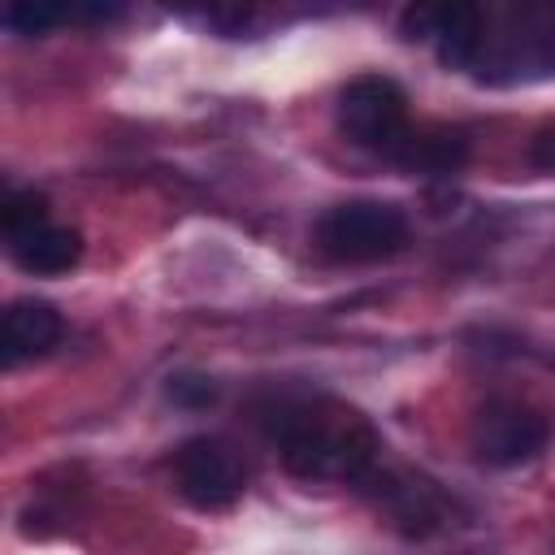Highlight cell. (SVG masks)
I'll use <instances>...</instances> for the list:
<instances>
[{
    "label": "cell",
    "mask_w": 555,
    "mask_h": 555,
    "mask_svg": "<svg viewBox=\"0 0 555 555\" xmlns=\"http://www.w3.org/2000/svg\"><path fill=\"white\" fill-rule=\"evenodd\" d=\"M468 156V139L455 134V130H412V139L403 143L399 160L403 169H416V173H455Z\"/></svg>",
    "instance_id": "obj_9"
},
{
    "label": "cell",
    "mask_w": 555,
    "mask_h": 555,
    "mask_svg": "<svg viewBox=\"0 0 555 555\" xmlns=\"http://www.w3.org/2000/svg\"><path fill=\"white\" fill-rule=\"evenodd\" d=\"M546 438H551V421L520 399H486L468 429V447L486 468L529 464L533 455H542Z\"/></svg>",
    "instance_id": "obj_4"
},
{
    "label": "cell",
    "mask_w": 555,
    "mask_h": 555,
    "mask_svg": "<svg viewBox=\"0 0 555 555\" xmlns=\"http://www.w3.org/2000/svg\"><path fill=\"white\" fill-rule=\"evenodd\" d=\"M165 395H169L173 403H182V408H208V403L217 399V386H212V377H195V373H178V377H169V386H165Z\"/></svg>",
    "instance_id": "obj_11"
},
{
    "label": "cell",
    "mask_w": 555,
    "mask_h": 555,
    "mask_svg": "<svg viewBox=\"0 0 555 555\" xmlns=\"http://www.w3.org/2000/svg\"><path fill=\"white\" fill-rule=\"evenodd\" d=\"M4 247H9L13 264L22 273H35V278L69 273L82 260V234L74 225H56L52 217H43L17 234H4Z\"/></svg>",
    "instance_id": "obj_7"
},
{
    "label": "cell",
    "mask_w": 555,
    "mask_h": 555,
    "mask_svg": "<svg viewBox=\"0 0 555 555\" xmlns=\"http://www.w3.org/2000/svg\"><path fill=\"white\" fill-rule=\"evenodd\" d=\"M65 334L61 312L48 299H13L0 317V356L4 364H22L35 356H48Z\"/></svg>",
    "instance_id": "obj_8"
},
{
    "label": "cell",
    "mask_w": 555,
    "mask_h": 555,
    "mask_svg": "<svg viewBox=\"0 0 555 555\" xmlns=\"http://www.w3.org/2000/svg\"><path fill=\"white\" fill-rule=\"evenodd\" d=\"M403 243L408 217L386 199H347L317 221V247L338 264H377L399 256Z\"/></svg>",
    "instance_id": "obj_2"
},
{
    "label": "cell",
    "mask_w": 555,
    "mask_h": 555,
    "mask_svg": "<svg viewBox=\"0 0 555 555\" xmlns=\"http://www.w3.org/2000/svg\"><path fill=\"white\" fill-rule=\"evenodd\" d=\"M533 165H538L542 173H555V121L542 126L538 139H533Z\"/></svg>",
    "instance_id": "obj_12"
},
{
    "label": "cell",
    "mask_w": 555,
    "mask_h": 555,
    "mask_svg": "<svg viewBox=\"0 0 555 555\" xmlns=\"http://www.w3.org/2000/svg\"><path fill=\"white\" fill-rule=\"evenodd\" d=\"M264 429L286 473L304 481H360L377 460L369 421L330 399H282L264 412Z\"/></svg>",
    "instance_id": "obj_1"
},
{
    "label": "cell",
    "mask_w": 555,
    "mask_h": 555,
    "mask_svg": "<svg viewBox=\"0 0 555 555\" xmlns=\"http://www.w3.org/2000/svg\"><path fill=\"white\" fill-rule=\"evenodd\" d=\"M113 9H65V4H35V0H17V4H4V26L17 30V35H43L61 22H74V17H108Z\"/></svg>",
    "instance_id": "obj_10"
},
{
    "label": "cell",
    "mask_w": 555,
    "mask_h": 555,
    "mask_svg": "<svg viewBox=\"0 0 555 555\" xmlns=\"http://www.w3.org/2000/svg\"><path fill=\"white\" fill-rule=\"evenodd\" d=\"M403 39L434 43L442 65L464 69L481 52V9L477 4H412L399 17Z\"/></svg>",
    "instance_id": "obj_6"
},
{
    "label": "cell",
    "mask_w": 555,
    "mask_h": 555,
    "mask_svg": "<svg viewBox=\"0 0 555 555\" xmlns=\"http://www.w3.org/2000/svg\"><path fill=\"white\" fill-rule=\"evenodd\" d=\"M338 130L386 160H399L403 143L412 139L408 121V95L395 78L386 74H360L338 91Z\"/></svg>",
    "instance_id": "obj_3"
},
{
    "label": "cell",
    "mask_w": 555,
    "mask_h": 555,
    "mask_svg": "<svg viewBox=\"0 0 555 555\" xmlns=\"http://www.w3.org/2000/svg\"><path fill=\"white\" fill-rule=\"evenodd\" d=\"M173 486L195 512H225L247 486V464L225 438L199 434L173 451Z\"/></svg>",
    "instance_id": "obj_5"
}]
</instances>
